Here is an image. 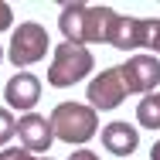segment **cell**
<instances>
[{"label": "cell", "mask_w": 160, "mask_h": 160, "mask_svg": "<svg viewBox=\"0 0 160 160\" xmlns=\"http://www.w3.org/2000/svg\"><path fill=\"white\" fill-rule=\"evenodd\" d=\"M48 119L55 129V140H62L68 147H82L99 133V112L89 102H58Z\"/></svg>", "instance_id": "obj_1"}, {"label": "cell", "mask_w": 160, "mask_h": 160, "mask_svg": "<svg viewBox=\"0 0 160 160\" xmlns=\"http://www.w3.org/2000/svg\"><path fill=\"white\" fill-rule=\"evenodd\" d=\"M96 68V58L85 44H72V41H62L55 48V58H51V68H48V85L55 89H72L75 82H82L89 72Z\"/></svg>", "instance_id": "obj_2"}, {"label": "cell", "mask_w": 160, "mask_h": 160, "mask_svg": "<svg viewBox=\"0 0 160 160\" xmlns=\"http://www.w3.org/2000/svg\"><path fill=\"white\" fill-rule=\"evenodd\" d=\"M51 48V38L48 31L38 24V21H24L17 24L14 34H10V44H7V58L14 68H28V65H38Z\"/></svg>", "instance_id": "obj_3"}, {"label": "cell", "mask_w": 160, "mask_h": 160, "mask_svg": "<svg viewBox=\"0 0 160 160\" xmlns=\"http://www.w3.org/2000/svg\"><path fill=\"white\" fill-rule=\"evenodd\" d=\"M126 96H133L126 85V75H123V65H112V68H102L96 78L89 82V89H85V99H89V106L96 109V112H112V109H119Z\"/></svg>", "instance_id": "obj_4"}, {"label": "cell", "mask_w": 160, "mask_h": 160, "mask_svg": "<svg viewBox=\"0 0 160 160\" xmlns=\"http://www.w3.org/2000/svg\"><path fill=\"white\" fill-rule=\"evenodd\" d=\"M153 41V17H116L109 28V41L116 51H133V48H150Z\"/></svg>", "instance_id": "obj_5"}, {"label": "cell", "mask_w": 160, "mask_h": 160, "mask_svg": "<svg viewBox=\"0 0 160 160\" xmlns=\"http://www.w3.org/2000/svg\"><path fill=\"white\" fill-rule=\"evenodd\" d=\"M3 99H7V109H17V112H34L38 99H41V78L34 72H17L7 78L3 85Z\"/></svg>", "instance_id": "obj_6"}, {"label": "cell", "mask_w": 160, "mask_h": 160, "mask_svg": "<svg viewBox=\"0 0 160 160\" xmlns=\"http://www.w3.org/2000/svg\"><path fill=\"white\" fill-rule=\"evenodd\" d=\"M123 75H126V85L133 96L153 92L160 85V58L157 55H133L123 65Z\"/></svg>", "instance_id": "obj_7"}, {"label": "cell", "mask_w": 160, "mask_h": 160, "mask_svg": "<svg viewBox=\"0 0 160 160\" xmlns=\"http://www.w3.org/2000/svg\"><path fill=\"white\" fill-rule=\"evenodd\" d=\"M17 140L28 153H41V150H51L55 143V129H51V119H44L41 112H28L17 119Z\"/></svg>", "instance_id": "obj_8"}, {"label": "cell", "mask_w": 160, "mask_h": 160, "mask_svg": "<svg viewBox=\"0 0 160 160\" xmlns=\"http://www.w3.org/2000/svg\"><path fill=\"white\" fill-rule=\"evenodd\" d=\"M102 147L112 153V157H129L136 147H140V129L116 119V123H106L102 126Z\"/></svg>", "instance_id": "obj_9"}, {"label": "cell", "mask_w": 160, "mask_h": 160, "mask_svg": "<svg viewBox=\"0 0 160 160\" xmlns=\"http://www.w3.org/2000/svg\"><path fill=\"white\" fill-rule=\"evenodd\" d=\"M119 14L106 3H89L85 7V48L89 44H99V41H109V28Z\"/></svg>", "instance_id": "obj_10"}, {"label": "cell", "mask_w": 160, "mask_h": 160, "mask_svg": "<svg viewBox=\"0 0 160 160\" xmlns=\"http://www.w3.org/2000/svg\"><path fill=\"white\" fill-rule=\"evenodd\" d=\"M85 7L89 3H65L58 14V28L72 44H85Z\"/></svg>", "instance_id": "obj_11"}, {"label": "cell", "mask_w": 160, "mask_h": 160, "mask_svg": "<svg viewBox=\"0 0 160 160\" xmlns=\"http://www.w3.org/2000/svg\"><path fill=\"white\" fill-rule=\"evenodd\" d=\"M136 123L147 126V129H160V92L140 99V106H136Z\"/></svg>", "instance_id": "obj_12"}, {"label": "cell", "mask_w": 160, "mask_h": 160, "mask_svg": "<svg viewBox=\"0 0 160 160\" xmlns=\"http://www.w3.org/2000/svg\"><path fill=\"white\" fill-rule=\"evenodd\" d=\"M17 136V119L10 116V109L0 106V150H7V143Z\"/></svg>", "instance_id": "obj_13"}, {"label": "cell", "mask_w": 160, "mask_h": 160, "mask_svg": "<svg viewBox=\"0 0 160 160\" xmlns=\"http://www.w3.org/2000/svg\"><path fill=\"white\" fill-rule=\"evenodd\" d=\"M14 28V7L0 0V31H10Z\"/></svg>", "instance_id": "obj_14"}, {"label": "cell", "mask_w": 160, "mask_h": 160, "mask_svg": "<svg viewBox=\"0 0 160 160\" xmlns=\"http://www.w3.org/2000/svg\"><path fill=\"white\" fill-rule=\"evenodd\" d=\"M0 160H34V153H28L24 147L17 150V147H7V150H0Z\"/></svg>", "instance_id": "obj_15"}, {"label": "cell", "mask_w": 160, "mask_h": 160, "mask_svg": "<svg viewBox=\"0 0 160 160\" xmlns=\"http://www.w3.org/2000/svg\"><path fill=\"white\" fill-rule=\"evenodd\" d=\"M150 51H153V55L160 58V17L153 21V41H150Z\"/></svg>", "instance_id": "obj_16"}, {"label": "cell", "mask_w": 160, "mask_h": 160, "mask_svg": "<svg viewBox=\"0 0 160 160\" xmlns=\"http://www.w3.org/2000/svg\"><path fill=\"white\" fill-rule=\"evenodd\" d=\"M68 160H99V153H96V150H72Z\"/></svg>", "instance_id": "obj_17"}, {"label": "cell", "mask_w": 160, "mask_h": 160, "mask_svg": "<svg viewBox=\"0 0 160 160\" xmlns=\"http://www.w3.org/2000/svg\"><path fill=\"white\" fill-rule=\"evenodd\" d=\"M150 160H160V140L153 143V150H150Z\"/></svg>", "instance_id": "obj_18"}, {"label": "cell", "mask_w": 160, "mask_h": 160, "mask_svg": "<svg viewBox=\"0 0 160 160\" xmlns=\"http://www.w3.org/2000/svg\"><path fill=\"white\" fill-rule=\"evenodd\" d=\"M34 160H55V157H34Z\"/></svg>", "instance_id": "obj_19"}, {"label": "cell", "mask_w": 160, "mask_h": 160, "mask_svg": "<svg viewBox=\"0 0 160 160\" xmlns=\"http://www.w3.org/2000/svg\"><path fill=\"white\" fill-rule=\"evenodd\" d=\"M0 62H3V48H0Z\"/></svg>", "instance_id": "obj_20"}]
</instances>
